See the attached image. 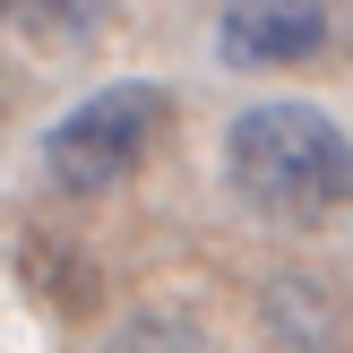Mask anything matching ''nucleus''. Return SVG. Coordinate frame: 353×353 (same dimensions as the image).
Returning a JSON list of instances; mask_svg holds the SVG:
<instances>
[{
    "mask_svg": "<svg viewBox=\"0 0 353 353\" xmlns=\"http://www.w3.org/2000/svg\"><path fill=\"white\" fill-rule=\"evenodd\" d=\"M224 181L268 224H319L353 207V138L319 103H250L224 130Z\"/></svg>",
    "mask_w": 353,
    "mask_h": 353,
    "instance_id": "nucleus-1",
    "label": "nucleus"
},
{
    "mask_svg": "<svg viewBox=\"0 0 353 353\" xmlns=\"http://www.w3.org/2000/svg\"><path fill=\"white\" fill-rule=\"evenodd\" d=\"M103 353H207V336L190 319H130V327H112Z\"/></svg>",
    "mask_w": 353,
    "mask_h": 353,
    "instance_id": "nucleus-6",
    "label": "nucleus"
},
{
    "mask_svg": "<svg viewBox=\"0 0 353 353\" xmlns=\"http://www.w3.org/2000/svg\"><path fill=\"white\" fill-rule=\"evenodd\" d=\"M164 138H172V86H147V78L95 86L43 130V181L61 199H112L121 181L155 164Z\"/></svg>",
    "mask_w": 353,
    "mask_h": 353,
    "instance_id": "nucleus-2",
    "label": "nucleus"
},
{
    "mask_svg": "<svg viewBox=\"0 0 353 353\" xmlns=\"http://www.w3.org/2000/svg\"><path fill=\"white\" fill-rule=\"evenodd\" d=\"M319 43H327L319 0H224V17H216V52L233 69H293Z\"/></svg>",
    "mask_w": 353,
    "mask_h": 353,
    "instance_id": "nucleus-3",
    "label": "nucleus"
},
{
    "mask_svg": "<svg viewBox=\"0 0 353 353\" xmlns=\"http://www.w3.org/2000/svg\"><path fill=\"white\" fill-rule=\"evenodd\" d=\"M0 17L43 43H86L95 26H112V0H0Z\"/></svg>",
    "mask_w": 353,
    "mask_h": 353,
    "instance_id": "nucleus-5",
    "label": "nucleus"
},
{
    "mask_svg": "<svg viewBox=\"0 0 353 353\" xmlns=\"http://www.w3.org/2000/svg\"><path fill=\"white\" fill-rule=\"evenodd\" d=\"M17 276H26V293H43L52 310H86V302H95V268H86L69 241H52V233L17 241Z\"/></svg>",
    "mask_w": 353,
    "mask_h": 353,
    "instance_id": "nucleus-4",
    "label": "nucleus"
}]
</instances>
